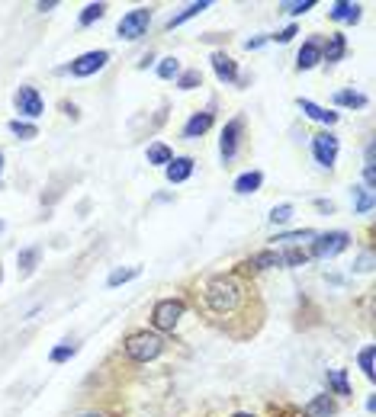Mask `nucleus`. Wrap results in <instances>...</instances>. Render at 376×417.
I'll return each mask as SVG.
<instances>
[{
    "label": "nucleus",
    "instance_id": "obj_19",
    "mask_svg": "<svg viewBox=\"0 0 376 417\" xmlns=\"http://www.w3.org/2000/svg\"><path fill=\"white\" fill-rule=\"evenodd\" d=\"M260 183H264V174H260V170H244L242 177H235V193L248 196V193H258Z\"/></svg>",
    "mask_w": 376,
    "mask_h": 417
},
{
    "label": "nucleus",
    "instance_id": "obj_25",
    "mask_svg": "<svg viewBox=\"0 0 376 417\" xmlns=\"http://www.w3.org/2000/svg\"><path fill=\"white\" fill-rule=\"evenodd\" d=\"M328 389L334 395H351V385H347V369H328Z\"/></svg>",
    "mask_w": 376,
    "mask_h": 417
},
{
    "label": "nucleus",
    "instance_id": "obj_15",
    "mask_svg": "<svg viewBox=\"0 0 376 417\" xmlns=\"http://www.w3.org/2000/svg\"><path fill=\"white\" fill-rule=\"evenodd\" d=\"M328 17H331L334 23H357V19H360V3H351V0H338V3H331Z\"/></svg>",
    "mask_w": 376,
    "mask_h": 417
},
{
    "label": "nucleus",
    "instance_id": "obj_33",
    "mask_svg": "<svg viewBox=\"0 0 376 417\" xmlns=\"http://www.w3.org/2000/svg\"><path fill=\"white\" fill-rule=\"evenodd\" d=\"M267 218H270V225H286V222L292 218V206H290V202H280V206L270 208Z\"/></svg>",
    "mask_w": 376,
    "mask_h": 417
},
{
    "label": "nucleus",
    "instance_id": "obj_13",
    "mask_svg": "<svg viewBox=\"0 0 376 417\" xmlns=\"http://www.w3.org/2000/svg\"><path fill=\"white\" fill-rule=\"evenodd\" d=\"M344 51H347V39H344L341 33H331V35H328V42L322 45V61L338 65V61L344 58Z\"/></svg>",
    "mask_w": 376,
    "mask_h": 417
},
{
    "label": "nucleus",
    "instance_id": "obj_38",
    "mask_svg": "<svg viewBox=\"0 0 376 417\" xmlns=\"http://www.w3.org/2000/svg\"><path fill=\"white\" fill-rule=\"evenodd\" d=\"M292 35H296V26H286V29H280V33H276V35H270V39H274V42H280V45H286V42H290L292 39Z\"/></svg>",
    "mask_w": 376,
    "mask_h": 417
},
{
    "label": "nucleus",
    "instance_id": "obj_10",
    "mask_svg": "<svg viewBox=\"0 0 376 417\" xmlns=\"http://www.w3.org/2000/svg\"><path fill=\"white\" fill-rule=\"evenodd\" d=\"M212 71H216V77L222 83H235L238 81V65L232 61V55H226V51H212Z\"/></svg>",
    "mask_w": 376,
    "mask_h": 417
},
{
    "label": "nucleus",
    "instance_id": "obj_12",
    "mask_svg": "<svg viewBox=\"0 0 376 417\" xmlns=\"http://www.w3.org/2000/svg\"><path fill=\"white\" fill-rule=\"evenodd\" d=\"M193 167H196V161H193V158H174L171 164L164 167L167 183H184V180H190Z\"/></svg>",
    "mask_w": 376,
    "mask_h": 417
},
{
    "label": "nucleus",
    "instance_id": "obj_44",
    "mask_svg": "<svg viewBox=\"0 0 376 417\" xmlns=\"http://www.w3.org/2000/svg\"><path fill=\"white\" fill-rule=\"evenodd\" d=\"M81 417H100V414H81Z\"/></svg>",
    "mask_w": 376,
    "mask_h": 417
},
{
    "label": "nucleus",
    "instance_id": "obj_37",
    "mask_svg": "<svg viewBox=\"0 0 376 417\" xmlns=\"http://www.w3.org/2000/svg\"><path fill=\"white\" fill-rule=\"evenodd\" d=\"M354 270H357V273H370V270H373V250H363Z\"/></svg>",
    "mask_w": 376,
    "mask_h": 417
},
{
    "label": "nucleus",
    "instance_id": "obj_43",
    "mask_svg": "<svg viewBox=\"0 0 376 417\" xmlns=\"http://www.w3.org/2000/svg\"><path fill=\"white\" fill-rule=\"evenodd\" d=\"M0 174H3V151H0Z\"/></svg>",
    "mask_w": 376,
    "mask_h": 417
},
{
    "label": "nucleus",
    "instance_id": "obj_21",
    "mask_svg": "<svg viewBox=\"0 0 376 417\" xmlns=\"http://www.w3.org/2000/svg\"><path fill=\"white\" fill-rule=\"evenodd\" d=\"M145 158H148V164H155V167H167L174 161V151L167 148L164 142H151L148 151H145Z\"/></svg>",
    "mask_w": 376,
    "mask_h": 417
},
{
    "label": "nucleus",
    "instance_id": "obj_27",
    "mask_svg": "<svg viewBox=\"0 0 376 417\" xmlns=\"http://www.w3.org/2000/svg\"><path fill=\"white\" fill-rule=\"evenodd\" d=\"M142 273L139 267H125V270H113V273L107 276V286L109 289H116V286H123V283H129V279H135V276Z\"/></svg>",
    "mask_w": 376,
    "mask_h": 417
},
{
    "label": "nucleus",
    "instance_id": "obj_29",
    "mask_svg": "<svg viewBox=\"0 0 376 417\" xmlns=\"http://www.w3.org/2000/svg\"><path fill=\"white\" fill-rule=\"evenodd\" d=\"M200 83H203V74L196 71V67H190V71H180V74H177V87H180V90H196Z\"/></svg>",
    "mask_w": 376,
    "mask_h": 417
},
{
    "label": "nucleus",
    "instance_id": "obj_16",
    "mask_svg": "<svg viewBox=\"0 0 376 417\" xmlns=\"http://www.w3.org/2000/svg\"><path fill=\"white\" fill-rule=\"evenodd\" d=\"M212 7V0H193V3H187L180 13H174V17L167 19V29H177V26H184L187 19H193V17H200L203 10H209Z\"/></svg>",
    "mask_w": 376,
    "mask_h": 417
},
{
    "label": "nucleus",
    "instance_id": "obj_32",
    "mask_svg": "<svg viewBox=\"0 0 376 417\" xmlns=\"http://www.w3.org/2000/svg\"><path fill=\"white\" fill-rule=\"evenodd\" d=\"M180 74V61L171 55V58H161V65H158V77L161 81H174V77Z\"/></svg>",
    "mask_w": 376,
    "mask_h": 417
},
{
    "label": "nucleus",
    "instance_id": "obj_6",
    "mask_svg": "<svg viewBox=\"0 0 376 417\" xmlns=\"http://www.w3.org/2000/svg\"><path fill=\"white\" fill-rule=\"evenodd\" d=\"M107 65H109V51L97 49V51H84V55H77V58L68 65V71H71L75 77H91V74H97V71H103Z\"/></svg>",
    "mask_w": 376,
    "mask_h": 417
},
{
    "label": "nucleus",
    "instance_id": "obj_28",
    "mask_svg": "<svg viewBox=\"0 0 376 417\" xmlns=\"http://www.w3.org/2000/svg\"><path fill=\"white\" fill-rule=\"evenodd\" d=\"M373 343H367V347H363V350L357 353V363H360V369H363V375H367L370 382H373L376 379V369H373Z\"/></svg>",
    "mask_w": 376,
    "mask_h": 417
},
{
    "label": "nucleus",
    "instance_id": "obj_11",
    "mask_svg": "<svg viewBox=\"0 0 376 417\" xmlns=\"http://www.w3.org/2000/svg\"><path fill=\"white\" fill-rule=\"evenodd\" d=\"M318 61H322V42H318V39L302 42L299 55H296V67H299V71H312Z\"/></svg>",
    "mask_w": 376,
    "mask_h": 417
},
{
    "label": "nucleus",
    "instance_id": "obj_22",
    "mask_svg": "<svg viewBox=\"0 0 376 417\" xmlns=\"http://www.w3.org/2000/svg\"><path fill=\"white\" fill-rule=\"evenodd\" d=\"M373 190H367V186H354V212L357 215H370L373 212Z\"/></svg>",
    "mask_w": 376,
    "mask_h": 417
},
{
    "label": "nucleus",
    "instance_id": "obj_4",
    "mask_svg": "<svg viewBox=\"0 0 376 417\" xmlns=\"http://www.w3.org/2000/svg\"><path fill=\"white\" fill-rule=\"evenodd\" d=\"M347 244H351V234H347V231H325V234H315V238H312V254H309V257L331 260V257H338L341 250H347Z\"/></svg>",
    "mask_w": 376,
    "mask_h": 417
},
{
    "label": "nucleus",
    "instance_id": "obj_36",
    "mask_svg": "<svg viewBox=\"0 0 376 417\" xmlns=\"http://www.w3.org/2000/svg\"><path fill=\"white\" fill-rule=\"evenodd\" d=\"M75 353H77L75 343H61V347H55V350L49 353V359H52V363H68V359L75 357Z\"/></svg>",
    "mask_w": 376,
    "mask_h": 417
},
{
    "label": "nucleus",
    "instance_id": "obj_20",
    "mask_svg": "<svg viewBox=\"0 0 376 417\" xmlns=\"http://www.w3.org/2000/svg\"><path fill=\"white\" fill-rule=\"evenodd\" d=\"M331 100H334V106H344V109H363L370 103L367 93H357V90H338Z\"/></svg>",
    "mask_w": 376,
    "mask_h": 417
},
{
    "label": "nucleus",
    "instance_id": "obj_7",
    "mask_svg": "<svg viewBox=\"0 0 376 417\" xmlns=\"http://www.w3.org/2000/svg\"><path fill=\"white\" fill-rule=\"evenodd\" d=\"M242 132H244V119H242V116H238V119H228L226 129H222V138H219V158L226 161V164L235 158V154H238Z\"/></svg>",
    "mask_w": 376,
    "mask_h": 417
},
{
    "label": "nucleus",
    "instance_id": "obj_26",
    "mask_svg": "<svg viewBox=\"0 0 376 417\" xmlns=\"http://www.w3.org/2000/svg\"><path fill=\"white\" fill-rule=\"evenodd\" d=\"M107 17V3H87V7L81 10V17H77V23L81 26H93L97 19Z\"/></svg>",
    "mask_w": 376,
    "mask_h": 417
},
{
    "label": "nucleus",
    "instance_id": "obj_46",
    "mask_svg": "<svg viewBox=\"0 0 376 417\" xmlns=\"http://www.w3.org/2000/svg\"><path fill=\"white\" fill-rule=\"evenodd\" d=\"M0 276H3V273H0Z\"/></svg>",
    "mask_w": 376,
    "mask_h": 417
},
{
    "label": "nucleus",
    "instance_id": "obj_42",
    "mask_svg": "<svg viewBox=\"0 0 376 417\" xmlns=\"http://www.w3.org/2000/svg\"><path fill=\"white\" fill-rule=\"evenodd\" d=\"M232 417H254V414H248V411H238V414H232Z\"/></svg>",
    "mask_w": 376,
    "mask_h": 417
},
{
    "label": "nucleus",
    "instance_id": "obj_2",
    "mask_svg": "<svg viewBox=\"0 0 376 417\" xmlns=\"http://www.w3.org/2000/svg\"><path fill=\"white\" fill-rule=\"evenodd\" d=\"M161 350H164V341L158 334H148V331H139L125 341V357L135 359V363H148V359L161 357Z\"/></svg>",
    "mask_w": 376,
    "mask_h": 417
},
{
    "label": "nucleus",
    "instance_id": "obj_41",
    "mask_svg": "<svg viewBox=\"0 0 376 417\" xmlns=\"http://www.w3.org/2000/svg\"><path fill=\"white\" fill-rule=\"evenodd\" d=\"M58 7V0H42V3H36V10H42V13H49V10Z\"/></svg>",
    "mask_w": 376,
    "mask_h": 417
},
{
    "label": "nucleus",
    "instance_id": "obj_45",
    "mask_svg": "<svg viewBox=\"0 0 376 417\" xmlns=\"http://www.w3.org/2000/svg\"><path fill=\"white\" fill-rule=\"evenodd\" d=\"M0 231H3V222H0Z\"/></svg>",
    "mask_w": 376,
    "mask_h": 417
},
{
    "label": "nucleus",
    "instance_id": "obj_3",
    "mask_svg": "<svg viewBox=\"0 0 376 417\" xmlns=\"http://www.w3.org/2000/svg\"><path fill=\"white\" fill-rule=\"evenodd\" d=\"M148 23H151V10L135 7V10H129V13H123V19H119V26H116V35L125 42H135L148 33Z\"/></svg>",
    "mask_w": 376,
    "mask_h": 417
},
{
    "label": "nucleus",
    "instance_id": "obj_34",
    "mask_svg": "<svg viewBox=\"0 0 376 417\" xmlns=\"http://www.w3.org/2000/svg\"><path fill=\"white\" fill-rule=\"evenodd\" d=\"M312 238H315V231H312V228H299V231H283V234H276L274 241L296 244V241H312Z\"/></svg>",
    "mask_w": 376,
    "mask_h": 417
},
{
    "label": "nucleus",
    "instance_id": "obj_1",
    "mask_svg": "<svg viewBox=\"0 0 376 417\" xmlns=\"http://www.w3.org/2000/svg\"><path fill=\"white\" fill-rule=\"evenodd\" d=\"M206 302H209V309L219 311V315L235 311L238 302H242V286L235 283L232 276H219V279H212L206 286Z\"/></svg>",
    "mask_w": 376,
    "mask_h": 417
},
{
    "label": "nucleus",
    "instance_id": "obj_24",
    "mask_svg": "<svg viewBox=\"0 0 376 417\" xmlns=\"http://www.w3.org/2000/svg\"><path fill=\"white\" fill-rule=\"evenodd\" d=\"M248 267H254V270H270V267H280V254H276V250H258V254H251Z\"/></svg>",
    "mask_w": 376,
    "mask_h": 417
},
{
    "label": "nucleus",
    "instance_id": "obj_23",
    "mask_svg": "<svg viewBox=\"0 0 376 417\" xmlns=\"http://www.w3.org/2000/svg\"><path fill=\"white\" fill-rule=\"evenodd\" d=\"M39 254H42L39 247H23V250H19V254H17V267H19V273H23V276L33 273V270L39 267Z\"/></svg>",
    "mask_w": 376,
    "mask_h": 417
},
{
    "label": "nucleus",
    "instance_id": "obj_18",
    "mask_svg": "<svg viewBox=\"0 0 376 417\" xmlns=\"http://www.w3.org/2000/svg\"><path fill=\"white\" fill-rule=\"evenodd\" d=\"M334 411H338V404H334L331 392H328V395H315V398L306 404V417H331Z\"/></svg>",
    "mask_w": 376,
    "mask_h": 417
},
{
    "label": "nucleus",
    "instance_id": "obj_8",
    "mask_svg": "<svg viewBox=\"0 0 376 417\" xmlns=\"http://www.w3.org/2000/svg\"><path fill=\"white\" fill-rule=\"evenodd\" d=\"M13 106H17V113L23 119H39L42 113H45V103H42L36 87H19V90L13 93Z\"/></svg>",
    "mask_w": 376,
    "mask_h": 417
},
{
    "label": "nucleus",
    "instance_id": "obj_39",
    "mask_svg": "<svg viewBox=\"0 0 376 417\" xmlns=\"http://www.w3.org/2000/svg\"><path fill=\"white\" fill-rule=\"evenodd\" d=\"M315 208H318V212H325V215H331V212H334V202H331V199H315Z\"/></svg>",
    "mask_w": 376,
    "mask_h": 417
},
{
    "label": "nucleus",
    "instance_id": "obj_5",
    "mask_svg": "<svg viewBox=\"0 0 376 417\" xmlns=\"http://www.w3.org/2000/svg\"><path fill=\"white\" fill-rule=\"evenodd\" d=\"M180 318H184V302L180 299H161L151 309V325L158 327V331H174Z\"/></svg>",
    "mask_w": 376,
    "mask_h": 417
},
{
    "label": "nucleus",
    "instance_id": "obj_17",
    "mask_svg": "<svg viewBox=\"0 0 376 417\" xmlns=\"http://www.w3.org/2000/svg\"><path fill=\"white\" fill-rule=\"evenodd\" d=\"M299 109H302V113H306L309 119H315V122L328 125V129L338 122V113H331V109H325V106H318V103H312V100H302V97H299Z\"/></svg>",
    "mask_w": 376,
    "mask_h": 417
},
{
    "label": "nucleus",
    "instance_id": "obj_35",
    "mask_svg": "<svg viewBox=\"0 0 376 417\" xmlns=\"http://www.w3.org/2000/svg\"><path fill=\"white\" fill-rule=\"evenodd\" d=\"M306 260H309V254L299 247H290L286 254H280V263H286V267H302Z\"/></svg>",
    "mask_w": 376,
    "mask_h": 417
},
{
    "label": "nucleus",
    "instance_id": "obj_30",
    "mask_svg": "<svg viewBox=\"0 0 376 417\" xmlns=\"http://www.w3.org/2000/svg\"><path fill=\"white\" fill-rule=\"evenodd\" d=\"M10 132L17 135V138H23V142H29V138L39 135V129H36L33 122H26V119H13V122H10Z\"/></svg>",
    "mask_w": 376,
    "mask_h": 417
},
{
    "label": "nucleus",
    "instance_id": "obj_31",
    "mask_svg": "<svg viewBox=\"0 0 376 417\" xmlns=\"http://www.w3.org/2000/svg\"><path fill=\"white\" fill-rule=\"evenodd\" d=\"M312 7H315V0H286V3H280V10L290 13V17H302V13H309Z\"/></svg>",
    "mask_w": 376,
    "mask_h": 417
},
{
    "label": "nucleus",
    "instance_id": "obj_14",
    "mask_svg": "<svg viewBox=\"0 0 376 417\" xmlns=\"http://www.w3.org/2000/svg\"><path fill=\"white\" fill-rule=\"evenodd\" d=\"M209 129H212V113H209V109L193 113V116L187 119V125H184V138H200V135H206Z\"/></svg>",
    "mask_w": 376,
    "mask_h": 417
},
{
    "label": "nucleus",
    "instance_id": "obj_9",
    "mask_svg": "<svg viewBox=\"0 0 376 417\" xmlns=\"http://www.w3.org/2000/svg\"><path fill=\"white\" fill-rule=\"evenodd\" d=\"M312 158L322 167H334V161H338V138H334L328 129L312 135Z\"/></svg>",
    "mask_w": 376,
    "mask_h": 417
},
{
    "label": "nucleus",
    "instance_id": "obj_40",
    "mask_svg": "<svg viewBox=\"0 0 376 417\" xmlns=\"http://www.w3.org/2000/svg\"><path fill=\"white\" fill-rule=\"evenodd\" d=\"M267 39H270V35H258V39H248V42H244V49L254 51V49H260V45H264Z\"/></svg>",
    "mask_w": 376,
    "mask_h": 417
}]
</instances>
